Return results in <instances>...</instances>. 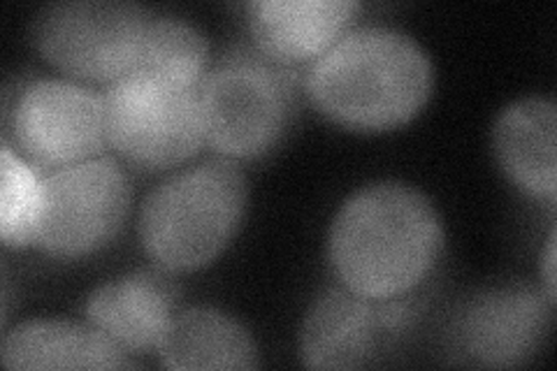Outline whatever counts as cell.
<instances>
[{"label":"cell","mask_w":557,"mask_h":371,"mask_svg":"<svg viewBox=\"0 0 557 371\" xmlns=\"http://www.w3.org/2000/svg\"><path fill=\"white\" fill-rule=\"evenodd\" d=\"M403 297L372 299L346 286L327 288L305 316L300 353L311 369H358L368 364L383 339L411 318Z\"/></svg>","instance_id":"cell-10"},{"label":"cell","mask_w":557,"mask_h":371,"mask_svg":"<svg viewBox=\"0 0 557 371\" xmlns=\"http://www.w3.org/2000/svg\"><path fill=\"white\" fill-rule=\"evenodd\" d=\"M553 305L530 284H507L469 299L453 323V350L462 362L507 369L532 360L550 327Z\"/></svg>","instance_id":"cell-9"},{"label":"cell","mask_w":557,"mask_h":371,"mask_svg":"<svg viewBox=\"0 0 557 371\" xmlns=\"http://www.w3.org/2000/svg\"><path fill=\"white\" fill-rule=\"evenodd\" d=\"M102 96L108 143L135 168H174L207 143L200 88L131 73Z\"/></svg>","instance_id":"cell-6"},{"label":"cell","mask_w":557,"mask_h":371,"mask_svg":"<svg viewBox=\"0 0 557 371\" xmlns=\"http://www.w3.org/2000/svg\"><path fill=\"white\" fill-rule=\"evenodd\" d=\"M432 86L428 51L391 26L346 30L305 75L313 108L337 126L360 133L405 126L423 110Z\"/></svg>","instance_id":"cell-2"},{"label":"cell","mask_w":557,"mask_h":371,"mask_svg":"<svg viewBox=\"0 0 557 371\" xmlns=\"http://www.w3.org/2000/svg\"><path fill=\"white\" fill-rule=\"evenodd\" d=\"M10 133L40 172L91 161L110 147L104 96L70 79H35L14 102Z\"/></svg>","instance_id":"cell-8"},{"label":"cell","mask_w":557,"mask_h":371,"mask_svg":"<svg viewBox=\"0 0 557 371\" xmlns=\"http://www.w3.org/2000/svg\"><path fill=\"white\" fill-rule=\"evenodd\" d=\"M555 230H550V237H548V244H546V253H544V281H546V297L550 299V305L555 307L557 302V279H555V262H557V256H555Z\"/></svg>","instance_id":"cell-18"},{"label":"cell","mask_w":557,"mask_h":371,"mask_svg":"<svg viewBox=\"0 0 557 371\" xmlns=\"http://www.w3.org/2000/svg\"><path fill=\"white\" fill-rule=\"evenodd\" d=\"M0 235L10 249L35 244V225H38L42 205V172L35 170L10 145L0 149Z\"/></svg>","instance_id":"cell-17"},{"label":"cell","mask_w":557,"mask_h":371,"mask_svg":"<svg viewBox=\"0 0 557 371\" xmlns=\"http://www.w3.org/2000/svg\"><path fill=\"white\" fill-rule=\"evenodd\" d=\"M165 369H256L258 350L247 327L209 307L174 313L159 346Z\"/></svg>","instance_id":"cell-15"},{"label":"cell","mask_w":557,"mask_h":371,"mask_svg":"<svg viewBox=\"0 0 557 371\" xmlns=\"http://www.w3.org/2000/svg\"><path fill=\"white\" fill-rule=\"evenodd\" d=\"M209 42L205 33L174 16L151 20L133 73L177 86L200 88L207 75Z\"/></svg>","instance_id":"cell-16"},{"label":"cell","mask_w":557,"mask_h":371,"mask_svg":"<svg viewBox=\"0 0 557 371\" xmlns=\"http://www.w3.org/2000/svg\"><path fill=\"white\" fill-rule=\"evenodd\" d=\"M180 290L159 270H139L98 286L86 302V318L124 350H159L174 318Z\"/></svg>","instance_id":"cell-12"},{"label":"cell","mask_w":557,"mask_h":371,"mask_svg":"<svg viewBox=\"0 0 557 371\" xmlns=\"http://www.w3.org/2000/svg\"><path fill=\"white\" fill-rule=\"evenodd\" d=\"M360 10L358 0H253L247 16L256 47L295 70L321 59Z\"/></svg>","instance_id":"cell-11"},{"label":"cell","mask_w":557,"mask_h":371,"mask_svg":"<svg viewBox=\"0 0 557 371\" xmlns=\"http://www.w3.org/2000/svg\"><path fill=\"white\" fill-rule=\"evenodd\" d=\"M149 22L137 3L65 0L38 10L30 40L61 73L110 86L135 70Z\"/></svg>","instance_id":"cell-5"},{"label":"cell","mask_w":557,"mask_h":371,"mask_svg":"<svg viewBox=\"0 0 557 371\" xmlns=\"http://www.w3.org/2000/svg\"><path fill=\"white\" fill-rule=\"evenodd\" d=\"M249 182L231 158H214L172 174L143 202V249L168 272H194L214 262L247 214Z\"/></svg>","instance_id":"cell-3"},{"label":"cell","mask_w":557,"mask_h":371,"mask_svg":"<svg viewBox=\"0 0 557 371\" xmlns=\"http://www.w3.org/2000/svg\"><path fill=\"white\" fill-rule=\"evenodd\" d=\"M205 139L223 158L272 151L298 112V75L251 45H235L214 63L200 86Z\"/></svg>","instance_id":"cell-4"},{"label":"cell","mask_w":557,"mask_h":371,"mask_svg":"<svg viewBox=\"0 0 557 371\" xmlns=\"http://www.w3.org/2000/svg\"><path fill=\"white\" fill-rule=\"evenodd\" d=\"M131 198L128 176L110 156L42 172L35 244L54 258L96 253L124 227Z\"/></svg>","instance_id":"cell-7"},{"label":"cell","mask_w":557,"mask_h":371,"mask_svg":"<svg viewBox=\"0 0 557 371\" xmlns=\"http://www.w3.org/2000/svg\"><path fill=\"white\" fill-rule=\"evenodd\" d=\"M0 358L8 369H126V350L98 327L70 321H28L12 327Z\"/></svg>","instance_id":"cell-14"},{"label":"cell","mask_w":557,"mask_h":371,"mask_svg":"<svg viewBox=\"0 0 557 371\" xmlns=\"http://www.w3.org/2000/svg\"><path fill=\"white\" fill-rule=\"evenodd\" d=\"M444 227L421 190L379 182L356 190L333 221L327 256L342 286L372 299L405 297L437 264Z\"/></svg>","instance_id":"cell-1"},{"label":"cell","mask_w":557,"mask_h":371,"mask_svg":"<svg viewBox=\"0 0 557 371\" xmlns=\"http://www.w3.org/2000/svg\"><path fill=\"white\" fill-rule=\"evenodd\" d=\"M557 110L548 98H522L504 108L493 128L499 168L532 198L555 202Z\"/></svg>","instance_id":"cell-13"}]
</instances>
